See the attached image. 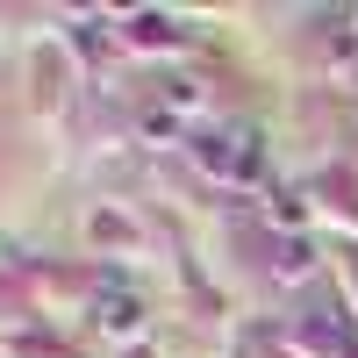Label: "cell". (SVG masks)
<instances>
[{
	"label": "cell",
	"instance_id": "1",
	"mask_svg": "<svg viewBox=\"0 0 358 358\" xmlns=\"http://www.w3.org/2000/svg\"><path fill=\"white\" fill-rule=\"evenodd\" d=\"M94 322L115 330V337H136V330H143V301H136L129 287H108L101 301H94Z\"/></svg>",
	"mask_w": 358,
	"mask_h": 358
},
{
	"label": "cell",
	"instance_id": "2",
	"mask_svg": "<svg viewBox=\"0 0 358 358\" xmlns=\"http://www.w3.org/2000/svg\"><path fill=\"white\" fill-rule=\"evenodd\" d=\"M129 43H143V50H151V43H179V29L165 15H129Z\"/></svg>",
	"mask_w": 358,
	"mask_h": 358
},
{
	"label": "cell",
	"instance_id": "3",
	"mask_svg": "<svg viewBox=\"0 0 358 358\" xmlns=\"http://www.w3.org/2000/svg\"><path fill=\"white\" fill-rule=\"evenodd\" d=\"M158 108H165V115H194V108H201L194 79H165V86H158Z\"/></svg>",
	"mask_w": 358,
	"mask_h": 358
},
{
	"label": "cell",
	"instance_id": "4",
	"mask_svg": "<svg viewBox=\"0 0 358 358\" xmlns=\"http://www.w3.org/2000/svg\"><path fill=\"white\" fill-rule=\"evenodd\" d=\"M280 273H287V280H301V273H308V244H301V236H294V244H287V258H280Z\"/></svg>",
	"mask_w": 358,
	"mask_h": 358
},
{
	"label": "cell",
	"instance_id": "5",
	"mask_svg": "<svg viewBox=\"0 0 358 358\" xmlns=\"http://www.w3.org/2000/svg\"><path fill=\"white\" fill-rule=\"evenodd\" d=\"M172 129H179V115H165V108L143 115V136H172Z\"/></svg>",
	"mask_w": 358,
	"mask_h": 358
},
{
	"label": "cell",
	"instance_id": "6",
	"mask_svg": "<svg viewBox=\"0 0 358 358\" xmlns=\"http://www.w3.org/2000/svg\"><path fill=\"white\" fill-rule=\"evenodd\" d=\"M0 50H8V43H0Z\"/></svg>",
	"mask_w": 358,
	"mask_h": 358
}]
</instances>
